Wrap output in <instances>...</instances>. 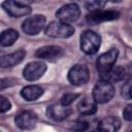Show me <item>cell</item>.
<instances>
[{"mask_svg": "<svg viewBox=\"0 0 132 132\" xmlns=\"http://www.w3.org/2000/svg\"><path fill=\"white\" fill-rule=\"evenodd\" d=\"M92 132H102V131H100L99 129H97V130H94V131H92Z\"/></svg>", "mask_w": 132, "mask_h": 132, "instance_id": "27", "label": "cell"}, {"mask_svg": "<svg viewBox=\"0 0 132 132\" xmlns=\"http://www.w3.org/2000/svg\"><path fill=\"white\" fill-rule=\"evenodd\" d=\"M130 132H132V130H131V131H130Z\"/></svg>", "mask_w": 132, "mask_h": 132, "instance_id": "28", "label": "cell"}, {"mask_svg": "<svg viewBox=\"0 0 132 132\" xmlns=\"http://www.w3.org/2000/svg\"><path fill=\"white\" fill-rule=\"evenodd\" d=\"M70 130L74 131V132H85L86 130H88L89 125L87 122L84 121H76L74 123H71L70 125Z\"/></svg>", "mask_w": 132, "mask_h": 132, "instance_id": "22", "label": "cell"}, {"mask_svg": "<svg viewBox=\"0 0 132 132\" xmlns=\"http://www.w3.org/2000/svg\"><path fill=\"white\" fill-rule=\"evenodd\" d=\"M121 125V120L118 117H106L98 123V129L102 132H118Z\"/></svg>", "mask_w": 132, "mask_h": 132, "instance_id": "16", "label": "cell"}, {"mask_svg": "<svg viewBox=\"0 0 132 132\" xmlns=\"http://www.w3.org/2000/svg\"><path fill=\"white\" fill-rule=\"evenodd\" d=\"M132 76V64L126 65V66H117L112 67L109 71H107L104 74L100 75V79L107 80L111 84L127 79L128 77Z\"/></svg>", "mask_w": 132, "mask_h": 132, "instance_id": "7", "label": "cell"}, {"mask_svg": "<svg viewBox=\"0 0 132 132\" xmlns=\"http://www.w3.org/2000/svg\"><path fill=\"white\" fill-rule=\"evenodd\" d=\"M43 95V89L40 88L39 86H27L22 89L21 91V96L26 100V101H35L38 98H40Z\"/></svg>", "mask_w": 132, "mask_h": 132, "instance_id": "17", "label": "cell"}, {"mask_svg": "<svg viewBox=\"0 0 132 132\" xmlns=\"http://www.w3.org/2000/svg\"><path fill=\"white\" fill-rule=\"evenodd\" d=\"M67 78L72 86L85 85L89 81L90 78L89 69L85 64H75L69 69Z\"/></svg>", "mask_w": 132, "mask_h": 132, "instance_id": "5", "label": "cell"}, {"mask_svg": "<svg viewBox=\"0 0 132 132\" xmlns=\"http://www.w3.org/2000/svg\"><path fill=\"white\" fill-rule=\"evenodd\" d=\"M78 97H79V94H77V93H66L61 98V104L64 105V106H69Z\"/></svg>", "mask_w": 132, "mask_h": 132, "instance_id": "21", "label": "cell"}, {"mask_svg": "<svg viewBox=\"0 0 132 132\" xmlns=\"http://www.w3.org/2000/svg\"><path fill=\"white\" fill-rule=\"evenodd\" d=\"M71 108L69 106H64L60 104H52L46 108V116L57 122L64 121L71 113Z\"/></svg>", "mask_w": 132, "mask_h": 132, "instance_id": "14", "label": "cell"}, {"mask_svg": "<svg viewBox=\"0 0 132 132\" xmlns=\"http://www.w3.org/2000/svg\"><path fill=\"white\" fill-rule=\"evenodd\" d=\"M35 56L41 60L56 61L64 56V50L59 45H44L35 52Z\"/></svg>", "mask_w": 132, "mask_h": 132, "instance_id": "12", "label": "cell"}, {"mask_svg": "<svg viewBox=\"0 0 132 132\" xmlns=\"http://www.w3.org/2000/svg\"><path fill=\"white\" fill-rule=\"evenodd\" d=\"M74 28L60 21H53L46 25L44 32L47 36L53 38H69L74 34Z\"/></svg>", "mask_w": 132, "mask_h": 132, "instance_id": "3", "label": "cell"}, {"mask_svg": "<svg viewBox=\"0 0 132 132\" xmlns=\"http://www.w3.org/2000/svg\"><path fill=\"white\" fill-rule=\"evenodd\" d=\"M101 45V36L92 30H86L80 35V50L87 55H94Z\"/></svg>", "mask_w": 132, "mask_h": 132, "instance_id": "2", "label": "cell"}, {"mask_svg": "<svg viewBox=\"0 0 132 132\" xmlns=\"http://www.w3.org/2000/svg\"><path fill=\"white\" fill-rule=\"evenodd\" d=\"M46 71V64L42 61H33L28 63L24 70L23 76L29 81H34L39 79Z\"/></svg>", "mask_w": 132, "mask_h": 132, "instance_id": "10", "label": "cell"}, {"mask_svg": "<svg viewBox=\"0 0 132 132\" xmlns=\"http://www.w3.org/2000/svg\"><path fill=\"white\" fill-rule=\"evenodd\" d=\"M19 38V32L14 29H6L0 35V43L2 46L12 45Z\"/></svg>", "mask_w": 132, "mask_h": 132, "instance_id": "19", "label": "cell"}, {"mask_svg": "<svg viewBox=\"0 0 132 132\" xmlns=\"http://www.w3.org/2000/svg\"><path fill=\"white\" fill-rule=\"evenodd\" d=\"M14 123L22 130H32L36 127L37 116L31 110H25L14 118Z\"/></svg>", "mask_w": 132, "mask_h": 132, "instance_id": "13", "label": "cell"}, {"mask_svg": "<svg viewBox=\"0 0 132 132\" xmlns=\"http://www.w3.org/2000/svg\"><path fill=\"white\" fill-rule=\"evenodd\" d=\"M124 88H127V91H126L127 95H126V97L127 98H132V84L127 86V87H124Z\"/></svg>", "mask_w": 132, "mask_h": 132, "instance_id": "26", "label": "cell"}, {"mask_svg": "<svg viewBox=\"0 0 132 132\" xmlns=\"http://www.w3.org/2000/svg\"><path fill=\"white\" fill-rule=\"evenodd\" d=\"M118 57H119L118 48H110L109 51L103 53L102 55L98 57L96 66H97V70L100 73V75L106 73L113 67L114 63L117 62Z\"/></svg>", "mask_w": 132, "mask_h": 132, "instance_id": "8", "label": "cell"}, {"mask_svg": "<svg viewBox=\"0 0 132 132\" xmlns=\"http://www.w3.org/2000/svg\"><path fill=\"white\" fill-rule=\"evenodd\" d=\"M106 4V1H101V0H93V1H88L85 3V6L87 9L92 11H97V10H101V8H103Z\"/></svg>", "mask_w": 132, "mask_h": 132, "instance_id": "20", "label": "cell"}, {"mask_svg": "<svg viewBox=\"0 0 132 132\" xmlns=\"http://www.w3.org/2000/svg\"><path fill=\"white\" fill-rule=\"evenodd\" d=\"M56 16L58 21L65 24H70L77 21L80 16V8L76 3H68L61 6L57 12Z\"/></svg>", "mask_w": 132, "mask_h": 132, "instance_id": "6", "label": "cell"}, {"mask_svg": "<svg viewBox=\"0 0 132 132\" xmlns=\"http://www.w3.org/2000/svg\"><path fill=\"white\" fill-rule=\"evenodd\" d=\"M14 79H12V78H2L1 79V81H0V89L1 90H3V89H5L7 86L9 87V86H12L13 84H14Z\"/></svg>", "mask_w": 132, "mask_h": 132, "instance_id": "25", "label": "cell"}, {"mask_svg": "<svg viewBox=\"0 0 132 132\" xmlns=\"http://www.w3.org/2000/svg\"><path fill=\"white\" fill-rule=\"evenodd\" d=\"M123 117L126 121H132V103L128 104L123 110Z\"/></svg>", "mask_w": 132, "mask_h": 132, "instance_id": "24", "label": "cell"}, {"mask_svg": "<svg viewBox=\"0 0 132 132\" xmlns=\"http://www.w3.org/2000/svg\"><path fill=\"white\" fill-rule=\"evenodd\" d=\"M77 109H78L79 113H81L84 116H92V114L96 113V111H97V103L95 102V100L93 98L92 99L85 98L78 103Z\"/></svg>", "mask_w": 132, "mask_h": 132, "instance_id": "18", "label": "cell"}, {"mask_svg": "<svg viewBox=\"0 0 132 132\" xmlns=\"http://www.w3.org/2000/svg\"><path fill=\"white\" fill-rule=\"evenodd\" d=\"M45 18L42 14H33L27 18L22 24V30L27 35H37L45 29Z\"/></svg>", "mask_w": 132, "mask_h": 132, "instance_id": "4", "label": "cell"}, {"mask_svg": "<svg viewBox=\"0 0 132 132\" xmlns=\"http://www.w3.org/2000/svg\"><path fill=\"white\" fill-rule=\"evenodd\" d=\"M114 93L116 90L111 82L104 79H99L93 88L92 97L97 104H104L113 98Z\"/></svg>", "mask_w": 132, "mask_h": 132, "instance_id": "1", "label": "cell"}, {"mask_svg": "<svg viewBox=\"0 0 132 132\" xmlns=\"http://www.w3.org/2000/svg\"><path fill=\"white\" fill-rule=\"evenodd\" d=\"M120 12L117 10H97L92 11L86 16V21L90 25H98L102 22H108L119 19Z\"/></svg>", "mask_w": 132, "mask_h": 132, "instance_id": "11", "label": "cell"}, {"mask_svg": "<svg viewBox=\"0 0 132 132\" xmlns=\"http://www.w3.org/2000/svg\"><path fill=\"white\" fill-rule=\"evenodd\" d=\"M11 107V103L8 99H6L4 96H0V111L6 112L7 110H9Z\"/></svg>", "mask_w": 132, "mask_h": 132, "instance_id": "23", "label": "cell"}, {"mask_svg": "<svg viewBox=\"0 0 132 132\" xmlns=\"http://www.w3.org/2000/svg\"><path fill=\"white\" fill-rule=\"evenodd\" d=\"M26 56V52L22 48L9 54L2 56L0 59V66L2 68H8V67H13L18 64H20Z\"/></svg>", "mask_w": 132, "mask_h": 132, "instance_id": "15", "label": "cell"}, {"mask_svg": "<svg viewBox=\"0 0 132 132\" xmlns=\"http://www.w3.org/2000/svg\"><path fill=\"white\" fill-rule=\"evenodd\" d=\"M2 8L12 18H21L26 16L31 13L32 8L22 2L13 1V0H6L1 3Z\"/></svg>", "mask_w": 132, "mask_h": 132, "instance_id": "9", "label": "cell"}]
</instances>
